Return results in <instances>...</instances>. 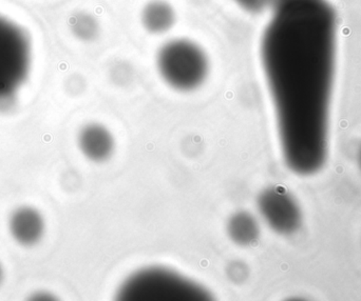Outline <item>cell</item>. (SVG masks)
Here are the masks:
<instances>
[{
	"instance_id": "4",
	"label": "cell",
	"mask_w": 361,
	"mask_h": 301,
	"mask_svg": "<svg viewBox=\"0 0 361 301\" xmlns=\"http://www.w3.org/2000/svg\"><path fill=\"white\" fill-rule=\"evenodd\" d=\"M30 40L18 25L0 16V101L13 98L29 74Z\"/></svg>"
},
{
	"instance_id": "12",
	"label": "cell",
	"mask_w": 361,
	"mask_h": 301,
	"mask_svg": "<svg viewBox=\"0 0 361 301\" xmlns=\"http://www.w3.org/2000/svg\"><path fill=\"white\" fill-rule=\"evenodd\" d=\"M303 1V0H271V6L274 8L286 6V4H294V2Z\"/></svg>"
},
{
	"instance_id": "1",
	"label": "cell",
	"mask_w": 361,
	"mask_h": 301,
	"mask_svg": "<svg viewBox=\"0 0 361 301\" xmlns=\"http://www.w3.org/2000/svg\"><path fill=\"white\" fill-rule=\"evenodd\" d=\"M337 18L326 0L275 8L261 58L277 117L282 155L299 175L322 169L328 155Z\"/></svg>"
},
{
	"instance_id": "9",
	"label": "cell",
	"mask_w": 361,
	"mask_h": 301,
	"mask_svg": "<svg viewBox=\"0 0 361 301\" xmlns=\"http://www.w3.org/2000/svg\"><path fill=\"white\" fill-rule=\"evenodd\" d=\"M229 238L241 247H250L259 238L258 222L247 212L233 214L227 224Z\"/></svg>"
},
{
	"instance_id": "10",
	"label": "cell",
	"mask_w": 361,
	"mask_h": 301,
	"mask_svg": "<svg viewBox=\"0 0 361 301\" xmlns=\"http://www.w3.org/2000/svg\"><path fill=\"white\" fill-rule=\"evenodd\" d=\"M71 27L76 37L85 41L95 39L99 34V23L97 19L87 13L75 15L71 23Z\"/></svg>"
},
{
	"instance_id": "5",
	"label": "cell",
	"mask_w": 361,
	"mask_h": 301,
	"mask_svg": "<svg viewBox=\"0 0 361 301\" xmlns=\"http://www.w3.org/2000/svg\"><path fill=\"white\" fill-rule=\"evenodd\" d=\"M258 209L269 228L281 235L293 234L302 222L296 199L282 186L265 188L259 195Z\"/></svg>"
},
{
	"instance_id": "11",
	"label": "cell",
	"mask_w": 361,
	"mask_h": 301,
	"mask_svg": "<svg viewBox=\"0 0 361 301\" xmlns=\"http://www.w3.org/2000/svg\"><path fill=\"white\" fill-rule=\"evenodd\" d=\"M233 1L250 14H258L267 6H271V0H233Z\"/></svg>"
},
{
	"instance_id": "7",
	"label": "cell",
	"mask_w": 361,
	"mask_h": 301,
	"mask_svg": "<svg viewBox=\"0 0 361 301\" xmlns=\"http://www.w3.org/2000/svg\"><path fill=\"white\" fill-rule=\"evenodd\" d=\"M78 147L86 158L93 162L107 160L114 150V139L103 124H89L78 134Z\"/></svg>"
},
{
	"instance_id": "14",
	"label": "cell",
	"mask_w": 361,
	"mask_h": 301,
	"mask_svg": "<svg viewBox=\"0 0 361 301\" xmlns=\"http://www.w3.org/2000/svg\"><path fill=\"white\" fill-rule=\"evenodd\" d=\"M360 167H361V150H360Z\"/></svg>"
},
{
	"instance_id": "13",
	"label": "cell",
	"mask_w": 361,
	"mask_h": 301,
	"mask_svg": "<svg viewBox=\"0 0 361 301\" xmlns=\"http://www.w3.org/2000/svg\"><path fill=\"white\" fill-rule=\"evenodd\" d=\"M2 277H4V271H2V267L0 264V283H1Z\"/></svg>"
},
{
	"instance_id": "6",
	"label": "cell",
	"mask_w": 361,
	"mask_h": 301,
	"mask_svg": "<svg viewBox=\"0 0 361 301\" xmlns=\"http://www.w3.org/2000/svg\"><path fill=\"white\" fill-rule=\"evenodd\" d=\"M8 231L18 245L32 247L37 245L46 231V222L35 207L23 205L12 212L8 218Z\"/></svg>"
},
{
	"instance_id": "3",
	"label": "cell",
	"mask_w": 361,
	"mask_h": 301,
	"mask_svg": "<svg viewBox=\"0 0 361 301\" xmlns=\"http://www.w3.org/2000/svg\"><path fill=\"white\" fill-rule=\"evenodd\" d=\"M156 63L165 84L179 92L197 90L209 72L205 51L197 42L184 38L165 42L157 53Z\"/></svg>"
},
{
	"instance_id": "2",
	"label": "cell",
	"mask_w": 361,
	"mask_h": 301,
	"mask_svg": "<svg viewBox=\"0 0 361 301\" xmlns=\"http://www.w3.org/2000/svg\"><path fill=\"white\" fill-rule=\"evenodd\" d=\"M123 300H206L209 292L195 281L162 267H149L131 274L118 289Z\"/></svg>"
},
{
	"instance_id": "8",
	"label": "cell",
	"mask_w": 361,
	"mask_h": 301,
	"mask_svg": "<svg viewBox=\"0 0 361 301\" xmlns=\"http://www.w3.org/2000/svg\"><path fill=\"white\" fill-rule=\"evenodd\" d=\"M177 20L175 8L166 0H150L141 13V23L148 33H167Z\"/></svg>"
}]
</instances>
